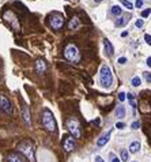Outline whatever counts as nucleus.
<instances>
[{"label":"nucleus","mask_w":151,"mask_h":162,"mask_svg":"<svg viewBox=\"0 0 151 162\" xmlns=\"http://www.w3.org/2000/svg\"><path fill=\"white\" fill-rule=\"evenodd\" d=\"M132 162H136V161H132Z\"/></svg>","instance_id":"36"},{"label":"nucleus","mask_w":151,"mask_h":162,"mask_svg":"<svg viewBox=\"0 0 151 162\" xmlns=\"http://www.w3.org/2000/svg\"><path fill=\"white\" fill-rule=\"evenodd\" d=\"M131 128H132V130H139V128H140V123H139V121H133L132 124H131Z\"/></svg>","instance_id":"25"},{"label":"nucleus","mask_w":151,"mask_h":162,"mask_svg":"<svg viewBox=\"0 0 151 162\" xmlns=\"http://www.w3.org/2000/svg\"><path fill=\"white\" fill-rule=\"evenodd\" d=\"M94 1H95V3H99V1H102V0H94Z\"/></svg>","instance_id":"35"},{"label":"nucleus","mask_w":151,"mask_h":162,"mask_svg":"<svg viewBox=\"0 0 151 162\" xmlns=\"http://www.w3.org/2000/svg\"><path fill=\"white\" fill-rule=\"evenodd\" d=\"M79 25H80L79 18H78V17H74V18L70 21V23H68V27H70L71 30H75V29H78V27H79Z\"/></svg>","instance_id":"17"},{"label":"nucleus","mask_w":151,"mask_h":162,"mask_svg":"<svg viewBox=\"0 0 151 162\" xmlns=\"http://www.w3.org/2000/svg\"><path fill=\"white\" fill-rule=\"evenodd\" d=\"M119 99H120V101H123V102H124L125 99H127V94H125L124 91H121V93H119Z\"/></svg>","instance_id":"26"},{"label":"nucleus","mask_w":151,"mask_h":162,"mask_svg":"<svg viewBox=\"0 0 151 162\" xmlns=\"http://www.w3.org/2000/svg\"><path fill=\"white\" fill-rule=\"evenodd\" d=\"M147 65H148V67H151V57L147 59Z\"/></svg>","instance_id":"34"},{"label":"nucleus","mask_w":151,"mask_h":162,"mask_svg":"<svg viewBox=\"0 0 151 162\" xmlns=\"http://www.w3.org/2000/svg\"><path fill=\"white\" fill-rule=\"evenodd\" d=\"M128 158H129V153H128V150H121V154H120V159L123 162H127L128 161Z\"/></svg>","instance_id":"18"},{"label":"nucleus","mask_w":151,"mask_h":162,"mask_svg":"<svg viewBox=\"0 0 151 162\" xmlns=\"http://www.w3.org/2000/svg\"><path fill=\"white\" fill-rule=\"evenodd\" d=\"M63 147H64V150L66 151H72V150L75 149V142H74V139H71V138H66L64 139V142H63Z\"/></svg>","instance_id":"12"},{"label":"nucleus","mask_w":151,"mask_h":162,"mask_svg":"<svg viewBox=\"0 0 151 162\" xmlns=\"http://www.w3.org/2000/svg\"><path fill=\"white\" fill-rule=\"evenodd\" d=\"M127 63V57H119V64H125Z\"/></svg>","instance_id":"32"},{"label":"nucleus","mask_w":151,"mask_h":162,"mask_svg":"<svg viewBox=\"0 0 151 162\" xmlns=\"http://www.w3.org/2000/svg\"><path fill=\"white\" fill-rule=\"evenodd\" d=\"M135 25H136V27H143V25H144V22H143V19H138V21H136V23H135Z\"/></svg>","instance_id":"30"},{"label":"nucleus","mask_w":151,"mask_h":162,"mask_svg":"<svg viewBox=\"0 0 151 162\" xmlns=\"http://www.w3.org/2000/svg\"><path fill=\"white\" fill-rule=\"evenodd\" d=\"M116 128H119V130H124V128H125V124H124V123H121V121L116 123Z\"/></svg>","instance_id":"27"},{"label":"nucleus","mask_w":151,"mask_h":162,"mask_svg":"<svg viewBox=\"0 0 151 162\" xmlns=\"http://www.w3.org/2000/svg\"><path fill=\"white\" fill-rule=\"evenodd\" d=\"M121 1V4L124 6V7H127L128 10H132L133 8V4L131 3V1H128V0H120Z\"/></svg>","instance_id":"23"},{"label":"nucleus","mask_w":151,"mask_h":162,"mask_svg":"<svg viewBox=\"0 0 151 162\" xmlns=\"http://www.w3.org/2000/svg\"><path fill=\"white\" fill-rule=\"evenodd\" d=\"M18 150L21 153L25 154V157L30 162H36V158H34V147H33V144L30 142H23V143H21Z\"/></svg>","instance_id":"5"},{"label":"nucleus","mask_w":151,"mask_h":162,"mask_svg":"<svg viewBox=\"0 0 151 162\" xmlns=\"http://www.w3.org/2000/svg\"><path fill=\"white\" fill-rule=\"evenodd\" d=\"M0 108H1L3 112L8 113V114L12 113V105H11V102H10V99L3 94L0 95Z\"/></svg>","instance_id":"8"},{"label":"nucleus","mask_w":151,"mask_h":162,"mask_svg":"<svg viewBox=\"0 0 151 162\" xmlns=\"http://www.w3.org/2000/svg\"><path fill=\"white\" fill-rule=\"evenodd\" d=\"M112 14H113V15H121V14H123V10H121L119 6H113V7H112Z\"/></svg>","instance_id":"20"},{"label":"nucleus","mask_w":151,"mask_h":162,"mask_svg":"<svg viewBox=\"0 0 151 162\" xmlns=\"http://www.w3.org/2000/svg\"><path fill=\"white\" fill-rule=\"evenodd\" d=\"M143 77H144V79H146L148 83H151V72H143Z\"/></svg>","instance_id":"24"},{"label":"nucleus","mask_w":151,"mask_h":162,"mask_svg":"<svg viewBox=\"0 0 151 162\" xmlns=\"http://www.w3.org/2000/svg\"><path fill=\"white\" fill-rule=\"evenodd\" d=\"M67 128L70 131V134H71L75 139H79L80 136H82V131H80V124L79 121L76 120L75 117H71L68 121H67Z\"/></svg>","instance_id":"4"},{"label":"nucleus","mask_w":151,"mask_h":162,"mask_svg":"<svg viewBox=\"0 0 151 162\" xmlns=\"http://www.w3.org/2000/svg\"><path fill=\"white\" fill-rule=\"evenodd\" d=\"M110 136H112V131H108L105 135H102L101 138H99V139L97 140V146H98V147H103V146H105V144L109 142Z\"/></svg>","instance_id":"11"},{"label":"nucleus","mask_w":151,"mask_h":162,"mask_svg":"<svg viewBox=\"0 0 151 162\" xmlns=\"http://www.w3.org/2000/svg\"><path fill=\"white\" fill-rule=\"evenodd\" d=\"M144 40H146V42L148 45H151V36L150 34H144Z\"/></svg>","instance_id":"29"},{"label":"nucleus","mask_w":151,"mask_h":162,"mask_svg":"<svg viewBox=\"0 0 151 162\" xmlns=\"http://www.w3.org/2000/svg\"><path fill=\"white\" fill-rule=\"evenodd\" d=\"M22 119H23V121L26 123L27 127H31L30 112H29V106H27V105H23L22 106Z\"/></svg>","instance_id":"9"},{"label":"nucleus","mask_w":151,"mask_h":162,"mask_svg":"<svg viewBox=\"0 0 151 162\" xmlns=\"http://www.w3.org/2000/svg\"><path fill=\"white\" fill-rule=\"evenodd\" d=\"M129 153H132V154H136L140 150V142L139 140H135V142H132V143L129 144Z\"/></svg>","instance_id":"15"},{"label":"nucleus","mask_w":151,"mask_h":162,"mask_svg":"<svg viewBox=\"0 0 151 162\" xmlns=\"http://www.w3.org/2000/svg\"><path fill=\"white\" fill-rule=\"evenodd\" d=\"M45 71H46V63H45V60L38 59L36 61V72L38 75H42Z\"/></svg>","instance_id":"10"},{"label":"nucleus","mask_w":151,"mask_h":162,"mask_svg":"<svg viewBox=\"0 0 151 162\" xmlns=\"http://www.w3.org/2000/svg\"><path fill=\"white\" fill-rule=\"evenodd\" d=\"M7 162H25V158L18 153H11L7 155Z\"/></svg>","instance_id":"13"},{"label":"nucleus","mask_w":151,"mask_h":162,"mask_svg":"<svg viewBox=\"0 0 151 162\" xmlns=\"http://www.w3.org/2000/svg\"><path fill=\"white\" fill-rule=\"evenodd\" d=\"M150 12H151L150 8L144 10V11H142V17H143V18H146V17H148V15H150Z\"/></svg>","instance_id":"28"},{"label":"nucleus","mask_w":151,"mask_h":162,"mask_svg":"<svg viewBox=\"0 0 151 162\" xmlns=\"http://www.w3.org/2000/svg\"><path fill=\"white\" fill-rule=\"evenodd\" d=\"M127 98H128L131 106H132V108H135V106H136V101H135V98H133V94H127Z\"/></svg>","instance_id":"22"},{"label":"nucleus","mask_w":151,"mask_h":162,"mask_svg":"<svg viewBox=\"0 0 151 162\" xmlns=\"http://www.w3.org/2000/svg\"><path fill=\"white\" fill-rule=\"evenodd\" d=\"M49 23H50L52 29H54V30H60V29L64 26V18H63L61 14L54 12L49 17Z\"/></svg>","instance_id":"6"},{"label":"nucleus","mask_w":151,"mask_h":162,"mask_svg":"<svg viewBox=\"0 0 151 162\" xmlns=\"http://www.w3.org/2000/svg\"><path fill=\"white\" fill-rule=\"evenodd\" d=\"M64 56L68 61H71L74 64L80 63V53L75 45H67L64 49Z\"/></svg>","instance_id":"3"},{"label":"nucleus","mask_w":151,"mask_h":162,"mask_svg":"<svg viewBox=\"0 0 151 162\" xmlns=\"http://www.w3.org/2000/svg\"><path fill=\"white\" fill-rule=\"evenodd\" d=\"M131 85H132L133 87H139V86L142 85V81H140V78H139V77H133L132 79H131Z\"/></svg>","instance_id":"19"},{"label":"nucleus","mask_w":151,"mask_h":162,"mask_svg":"<svg viewBox=\"0 0 151 162\" xmlns=\"http://www.w3.org/2000/svg\"><path fill=\"white\" fill-rule=\"evenodd\" d=\"M95 162H105V161H103V158H102V157L97 155V157H95Z\"/></svg>","instance_id":"33"},{"label":"nucleus","mask_w":151,"mask_h":162,"mask_svg":"<svg viewBox=\"0 0 151 162\" xmlns=\"http://www.w3.org/2000/svg\"><path fill=\"white\" fill-rule=\"evenodd\" d=\"M4 19H6V22H8L10 25H11V27H12L15 32H19L21 30V25H19V21H18V18H17V15L12 12V11H6L4 12Z\"/></svg>","instance_id":"7"},{"label":"nucleus","mask_w":151,"mask_h":162,"mask_svg":"<svg viewBox=\"0 0 151 162\" xmlns=\"http://www.w3.org/2000/svg\"><path fill=\"white\" fill-rule=\"evenodd\" d=\"M103 48H105V53H106V56H113L114 49H113V45L110 44V41L108 40V38H103Z\"/></svg>","instance_id":"14"},{"label":"nucleus","mask_w":151,"mask_h":162,"mask_svg":"<svg viewBox=\"0 0 151 162\" xmlns=\"http://www.w3.org/2000/svg\"><path fill=\"white\" fill-rule=\"evenodd\" d=\"M114 113H116V117H117V119H123V117H125V114H127V110H125V108L123 105H120V106L116 108Z\"/></svg>","instance_id":"16"},{"label":"nucleus","mask_w":151,"mask_h":162,"mask_svg":"<svg viewBox=\"0 0 151 162\" xmlns=\"http://www.w3.org/2000/svg\"><path fill=\"white\" fill-rule=\"evenodd\" d=\"M143 6V0H136V3H135V7L136 8H140Z\"/></svg>","instance_id":"31"},{"label":"nucleus","mask_w":151,"mask_h":162,"mask_svg":"<svg viewBox=\"0 0 151 162\" xmlns=\"http://www.w3.org/2000/svg\"><path fill=\"white\" fill-rule=\"evenodd\" d=\"M109 159H110V162H121V159L114 153H109Z\"/></svg>","instance_id":"21"},{"label":"nucleus","mask_w":151,"mask_h":162,"mask_svg":"<svg viewBox=\"0 0 151 162\" xmlns=\"http://www.w3.org/2000/svg\"><path fill=\"white\" fill-rule=\"evenodd\" d=\"M42 127L49 132H54L57 130V123L54 119L53 113L50 112L49 109H44L42 112Z\"/></svg>","instance_id":"2"},{"label":"nucleus","mask_w":151,"mask_h":162,"mask_svg":"<svg viewBox=\"0 0 151 162\" xmlns=\"http://www.w3.org/2000/svg\"><path fill=\"white\" fill-rule=\"evenodd\" d=\"M99 85L103 89H110L113 85V74L108 64H102V67L99 70Z\"/></svg>","instance_id":"1"}]
</instances>
